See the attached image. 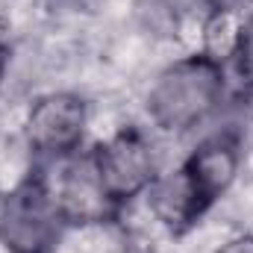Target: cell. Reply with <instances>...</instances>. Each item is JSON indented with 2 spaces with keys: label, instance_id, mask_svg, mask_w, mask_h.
Segmentation results:
<instances>
[{
  "label": "cell",
  "instance_id": "obj_1",
  "mask_svg": "<svg viewBox=\"0 0 253 253\" xmlns=\"http://www.w3.org/2000/svg\"><path fill=\"white\" fill-rule=\"evenodd\" d=\"M227 97V65L209 50H194L165 65L144 94V112L162 132L203 126Z\"/></svg>",
  "mask_w": 253,
  "mask_h": 253
},
{
  "label": "cell",
  "instance_id": "obj_2",
  "mask_svg": "<svg viewBox=\"0 0 253 253\" xmlns=\"http://www.w3.org/2000/svg\"><path fill=\"white\" fill-rule=\"evenodd\" d=\"M65 230L47 165L36 162L0 200V248L6 253H56Z\"/></svg>",
  "mask_w": 253,
  "mask_h": 253
},
{
  "label": "cell",
  "instance_id": "obj_3",
  "mask_svg": "<svg viewBox=\"0 0 253 253\" xmlns=\"http://www.w3.org/2000/svg\"><path fill=\"white\" fill-rule=\"evenodd\" d=\"M88 153V162L106 191V197L124 212L135 197H144L150 183L159 177V159L150 135L141 126L129 124L97 141Z\"/></svg>",
  "mask_w": 253,
  "mask_h": 253
},
{
  "label": "cell",
  "instance_id": "obj_4",
  "mask_svg": "<svg viewBox=\"0 0 253 253\" xmlns=\"http://www.w3.org/2000/svg\"><path fill=\"white\" fill-rule=\"evenodd\" d=\"M88 129V100L77 91H47L36 97L24 118V138L36 162L59 165L83 150Z\"/></svg>",
  "mask_w": 253,
  "mask_h": 253
},
{
  "label": "cell",
  "instance_id": "obj_5",
  "mask_svg": "<svg viewBox=\"0 0 253 253\" xmlns=\"http://www.w3.org/2000/svg\"><path fill=\"white\" fill-rule=\"evenodd\" d=\"M189 180L194 194L206 209H212L233 189L242 168V132L227 126L197 141V147L177 165Z\"/></svg>",
  "mask_w": 253,
  "mask_h": 253
},
{
  "label": "cell",
  "instance_id": "obj_6",
  "mask_svg": "<svg viewBox=\"0 0 253 253\" xmlns=\"http://www.w3.org/2000/svg\"><path fill=\"white\" fill-rule=\"evenodd\" d=\"M53 194H56V206H59V215L68 230L112 224L121 215V209L106 197L85 150L59 162V177L53 183Z\"/></svg>",
  "mask_w": 253,
  "mask_h": 253
},
{
  "label": "cell",
  "instance_id": "obj_7",
  "mask_svg": "<svg viewBox=\"0 0 253 253\" xmlns=\"http://www.w3.org/2000/svg\"><path fill=\"white\" fill-rule=\"evenodd\" d=\"M144 203H147V212L156 218V224L165 227L171 236L189 233L209 212L200 203V197L194 194V189L189 186V180L183 177L180 168L159 171V177L144 191Z\"/></svg>",
  "mask_w": 253,
  "mask_h": 253
},
{
  "label": "cell",
  "instance_id": "obj_8",
  "mask_svg": "<svg viewBox=\"0 0 253 253\" xmlns=\"http://www.w3.org/2000/svg\"><path fill=\"white\" fill-rule=\"evenodd\" d=\"M227 65H230L233 77L239 80V85L245 91H253V12L239 24L236 36H233Z\"/></svg>",
  "mask_w": 253,
  "mask_h": 253
},
{
  "label": "cell",
  "instance_id": "obj_9",
  "mask_svg": "<svg viewBox=\"0 0 253 253\" xmlns=\"http://www.w3.org/2000/svg\"><path fill=\"white\" fill-rule=\"evenodd\" d=\"M215 253H253V233H242V236L227 239Z\"/></svg>",
  "mask_w": 253,
  "mask_h": 253
},
{
  "label": "cell",
  "instance_id": "obj_10",
  "mask_svg": "<svg viewBox=\"0 0 253 253\" xmlns=\"http://www.w3.org/2000/svg\"><path fill=\"white\" fill-rule=\"evenodd\" d=\"M9 59H12V47H9V42L3 39V33H0V83H3V77H6Z\"/></svg>",
  "mask_w": 253,
  "mask_h": 253
}]
</instances>
